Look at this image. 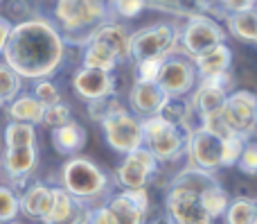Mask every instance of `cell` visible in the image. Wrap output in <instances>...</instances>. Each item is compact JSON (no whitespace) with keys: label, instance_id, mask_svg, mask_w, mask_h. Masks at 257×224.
<instances>
[{"label":"cell","instance_id":"42","mask_svg":"<svg viewBox=\"0 0 257 224\" xmlns=\"http://www.w3.org/2000/svg\"><path fill=\"white\" fill-rule=\"evenodd\" d=\"M88 217H90V208H88V204L79 202V204H77V208L72 211V215L68 217V220H63L61 224H88Z\"/></svg>","mask_w":257,"mask_h":224},{"label":"cell","instance_id":"35","mask_svg":"<svg viewBox=\"0 0 257 224\" xmlns=\"http://www.w3.org/2000/svg\"><path fill=\"white\" fill-rule=\"evenodd\" d=\"M32 93H34V98L39 100L43 107H52V104L61 102V93H59V89L50 80H39Z\"/></svg>","mask_w":257,"mask_h":224},{"label":"cell","instance_id":"11","mask_svg":"<svg viewBox=\"0 0 257 224\" xmlns=\"http://www.w3.org/2000/svg\"><path fill=\"white\" fill-rule=\"evenodd\" d=\"M187 161H190V166L205 172H214L223 168V138L199 125L196 129L190 131Z\"/></svg>","mask_w":257,"mask_h":224},{"label":"cell","instance_id":"10","mask_svg":"<svg viewBox=\"0 0 257 224\" xmlns=\"http://www.w3.org/2000/svg\"><path fill=\"white\" fill-rule=\"evenodd\" d=\"M165 208H167V217L174 224H214L201 204V193L185 188V186L169 184Z\"/></svg>","mask_w":257,"mask_h":224},{"label":"cell","instance_id":"1","mask_svg":"<svg viewBox=\"0 0 257 224\" xmlns=\"http://www.w3.org/2000/svg\"><path fill=\"white\" fill-rule=\"evenodd\" d=\"M5 63L18 77L48 80L66 57V41L59 27L43 16H32L14 25L5 48Z\"/></svg>","mask_w":257,"mask_h":224},{"label":"cell","instance_id":"32","mask_svg":"<svg viewBox=\"0 0 257 224\" xmlns=\"http://www.w3.org/2000/svg\"><path fill=\"white\" fill-rule=\"evenodd\" d=\"M124 107V104L117 100V95H108V98H102V100H95V102H88V113L93 120H97L99 125H102L104 120H106L111 113L120 111V109Z\"/></svg>","mask_w":257,"mask_h":224},{"label":"cell","instance_id":"24","mask_svg":"<svg viewBox=\"0 0 257 224\" xmlns=\"http://www.w3.org/2000/svg\"><path fill=\"white\" fill-rule=\"evenodd\" d=\"M84 68H93V70H102V72H113L117 68V57L106 48V45L90 41L84 50Z\"/></svg>","mask_w":257,"mask_h":224},{"label":"cell","instance_id":"30","mask_svg":"<svg viewBox=\"0 0 257 224\" xmlns=\"http://www.w3.org/2000/svg\"><path fill=\"white\" fill-rule=\"evenodd\" d=\"M23 89V80L7 66L0 63V107H9L18 98Z\"/></svg>","mask_w":257,"mask_h":224},{"label":"cell","instance_id":"36","mask_svg":"<svg viewBox=\"0 0 257 224\" xmlns=\"http://www.w3.org/2000/svg\"><path fill=\"white\" fill-rule=\"evenodd\" d=\"M244 145H246V138H241V136H228V138H223V168L237 166L241 152H244Z\"/></svg>","mask_w":257,"mask_h":224},{"label":"cell","instance_id":"4","mask_svg":"<svg viewBox=\"0 0 257 224\" xmlns=\"http://www.w3.org/2000/svg\"><path fill=\"white\" fill-rule=\"evenodd\" d=\"M190 131L163 120L160 116L142 118V147H147L156 157V161L174 163L187 154Z\"/></svg>","mask_w":257,"mask_h":224},{"label":"cell","instance_id":"34","mask_svg":"<svg viewBox=\"0 0 257 224\" xmlns=\"http://www.w3.org/2000/svg\"><path fill=\"white\" fill-rule=\"evenodd\" d=\"M147 7V0H108V14L120 18H133Z\"/></svg>","mask_w":257,"mask_h":224},{"label":"cell","instance_id":"19","mask_svg":"<svg viewBox=\"0 0 257 224\" xmlns=\"http://www.w3.org/2000/svg\"><path fill=\"white\" fill-rule=\"evenodd\" d=\"M192 63H194V68H196L199 80L223 75V72H228L232 66V50L228 48V43L214 45V48H210L208 52H203V54L192 59Z\"/></svg>","mask_w":257,"mask_h":224},{"label":"cell","instance_id":"39","mask_svg":"<svg viewBox=\"0 0 257 224\" xmlns=\"http://www.w3.org/2000/svg\"><path fill=\"white\" fill-rule=\"evenodd\" d=\"M217 7L221 9L226 16L230 14H239V12H248V9H255L257 0H214Z\"/></svg>","mask_w":257,"mask_h":224},{"label":"cell","instance_id":"5","mask_svg":"<svg viewBox=\"0 0 257 224\" xmlns=\"http://www.w3.org/2000/svg\"><path fill=\"white\" fill-rule=\"evenodd\" d=\"M178 48V27L174 23H156L131 34L133 61H165Z\"/></svg>","mask_w":257,"mask_h":224},{"label":"cell","instance_id":"47","mask_svg":"<svg viewBox=\"0 0 257 224\" xmlns=\"http://www.w3.org/2000/svg\"><path fill=\"white\" fill-rule=\"evenodd\" d=\"M192 3H196V0H192Z\"/></svg>","mask_w":257,"mask_h":224},{"label":"cell","instance_id":"28","mask_svg":"<svg viewBox=\"0 0 257 224\" xmlns=\"http://www.w3.org/2000/svg\"><path fill=\"white\" fill-rule=\"evenodd\" d=\"M5 145H7V150L36 147V129H34V125H25V122H9V125L5 127Z\"/></svg>","mask_w":257,"mask_h":224},{"label":"cell","instance_id":"40","mask_svg":"<svg viewBox=\"0 0 257 224\" xmlns=\"http://www.w3.org/2000/svg\"><path fill=\"white\" fill-rule=\"evenodd\" d=\"M88 224H117V222L108 206H97V208H90Z\"/></svg>","mask_w":257,"mask_h":224},{"label":"cell","instance_id":"3","mask_svg":"<svg viewBox=\"0 0 257 224\" xmlns=\"http://www.w3.org/2000/svg\"><path fill=\"white\" fill-rule=\"evenodd\" d=\"M61 188L75 199L88 204L104 197L111 188L108 175L90 159L70 157L61 168Z\"/></svg>","mask_w":257,"mask_h":224},{"label":"cell","instance_id":"45","mask_svg":"<svg viewBox=\"0 0 257 224\" xmlns=\"http://www.w3.org/2000/svg\"><path fill=\"white\" fill-rule=\"evenodd\" d=\"M255 14H257V5H255Z\"/></svg>","mask_w":257,"mask_h":224},{"label":"cell","instance_id":"14","mask_svg":"<svg viewBox=\"0 0 257 224\" xmlns=\"http://www.w3.org/2000/svg\"><path fill=\"white\" fill-rule=\"evenodd\" d=\"M115 77L113 72H102V70H93V68H84L72 75V89L86 102H95V100L108 98V95H115Z\"/></svg>","mask_w":257,"mask_h":224},{"label":"cell","instance_id":"22","mask_svg":"<svg viewBox=\"0 0 257 224\" xmlns=\"http://www.w3.org/2000/svg\"><path fill=\"white\" fill-rule=\"evenodd\" d=\"M226 27H228V34H230L232 39L241 41V43L257 45V14H255V9L226 16Z\"/></svg>","mask_w":257,"mask_h":224},{"label":"cell","instance_id":"16","mask_svg":"<svg viewBox=\"0 0 257 224\" xmlns=\"http://www.w3.org/2000/svg\"><path fill=\"white\" fill-rule=\"evenodd\" d=\"M165 100H167V95L163 93V89L158 84H147V82H136L131 86V93H128L131 109L136 111V116L140 120L142 118L158 116Z\"/></svg>","mask_w":257,"mask_h":224},{"label":"cell","instance_id":"23","mask_svg":"<svg viewBox=\"0 0 257 224\" xmlns=\"http://www.w3.org/2000/svg\"><path fill=\"white\" fill-rule=\"evenodd\" d=\"M43 111H45V107L34 95H18L7 107L12 122H25V125H39V122H43Z\"/></svg>","mask_w":257,"mask_h":224},{"label":"cell","instance_id":"31","mask_svg":"<svg viewBox=\"0 0 257 224\" xmlns=\"http://www.w3.org/2000/svg\"><path fill=\"white\" fill-rule=\"evenodd\" d=\"M21 213L18 195L7 186H0V224H12Z\"/></svg>","mask_w":257,"mask_h":224},{"label":"cell","instance_id":"17","mask_svg":"<svg viewBox=\"0 0 257 224\" xmlns=\"http://www.w3.org/2000/svg\"><path fill=\"white\" fill-rule=\"evenodd\" d=\"M90 41H97V43L106 45L113 54L117 57V61H126L131 59V32L126 30L122 23L115 21H106L93 32Z\"/></svg>","mask_w":257,"mask_h":224},{"label":"cell","instance_id":"37","mask_svg":"<svg viewBox=\"0 0 257 224\" xmlns=\"http://www.w3.org/2000/svg\"><path fill=\"white\" fill-rule=\"evenodd\" d=\"M237 168H239V172H244L248 177L257 175V143L255 140H246L244 152H241L239 161H237Z\"/></svg>","mask_w":257,"mask_h":224},{"label":"cell","instance_id":"9","mask_svg":"<svg viewBox=\"0 0 257 224\" xmlns=\"http://www.w3.org/2000/svg\"><path fill=\"white\" fill-rule=\"evenodd\" d=\"M102 129L108 147L124 154V157L142 147V120L133 116L131 111H126L124 107L120 111L111 113L102 122Z\"/></svg>","mask_w":257,"mask_h":224},{"label":"cell","instance_id":"20","mask_svg":"<svg viewBox=\"0 0 257 224\" xmlns=\"http://www.w3.org/2000/svg\"><path fill=\"white\" fill-rule=\"evenodd\" d=\"M21 202V213H25L32 220H45L50 206H52V188L41 181H34L25 188V193L18 197Z\"/></svg>","mask_w":257,"mask_h":224},{"label":"cell","instance_id":"7","mask_svg":"<svg viewBox=\"0 0 257 224\" xmlns=\"http://www.w3.org/2000/svg\"><path fill=\"white\" fill-rule=\"evenodd\" d=\"M232 89H235V77H232L230 70L223 72V75L199 80L196 89L192 91V95H190L199 125L210 120V118L221 116L223 102H226V98L232 93Z\"/></svg>","mask_w":257,"mask_h":224},{"label":"cell","instance_id":"2","mask_svg":"<svg viewBox=\"0 0 257 224\" xmlns=\"http://www.w3.org/2000/svg\"><path fill=\"white\" fill-rule=\"evenodd\" d=\"M108 5L93 0H57L54 5V25L59 27L63 41L90 43V36L102 23L108 21Z\"/></svg>","mask_w":257,"mask_h":224},{"label":"cell","instance_id":"8","mask_svg":"<svg viewBox=\"0 0 257 224\" xmlns=\"http://www.w3.org/2000/svg\"><path fill=\"white\" fill-rule=\"evenodd\" d=\"M221 122L235 136L248 140L257 131V95L253 91H232L221 109Z\"/></svg>","mask_w":257,"mask_h":224},{"label":"cell","instance_id":"48","mask_svg":"<svg viewBox=\"0 0 257 224\" xmlns=\"http://www.w3.org/2000/svg\"><path fill=\"white\" fill-rule=\"evenodd\" d=\"M0 3H3V0H0Z\"/></svg>","mask_w":257,"mask_h":224},{"label":"cell","instance_id":"12","mask_svg":"<svg viewBox=\"0 0 257 224\" xmlns=\"http://www.w3.org/2000/svg\"><path fill=\"white\" fill-rule=\"evenodd\" d=\"M199 84V75L190 57L172 54L163 61L158 75V86L165 95H192Z\"/></svg>","mask_w":257,"mask_h":224},{"label":"cell","instance_id":"43","mask_svg":"<svg viewBox=\"0 0 257 224\" xmlns=\"http://www.w3.org/2000/svg\"><path fill=\"white\" fill-rule=\"evenodd\" d=\"M12 30H14L12 23H9L5 16H0V54H3L5 48H7V41H9V36H12Z\"/></svg>","mask_w":257,"mask_h":224},{"label":"cell","instance_id":"25","mask_svg":"<svg viewBox=\"0 0 257 224\" xmlns=\"http://www.w3.org/2000/svg\"><path fill=\"white\" fill-rule=\"evenodd\" d=\"M106 206L111 208V213H113V217H115L117 224H145L147 222V213L140 211L124 193L113 195V197L108 199Z\"/></svg>","mask_w":257,"mask_h":224},{"label":"cell","instance_id":"44","mask_svg":"<svg viewBox=\"0 0 257 224\" xmlns=\"http://www.w3.org/2000/svg\"><path fill=\"white\" fill-rule=\"evenodd\" d=\"M151 224H174L172 220H169V217L167 215H160V217H156V220L154 222H151Z\"/></svg>","mask_w":257,"mask_h":224},{"label":"cell","instance_id":"38","mask_svg":"<svg viewBox=\"0 0 257 224\" xmlns=\"http://www.w3.org/2000/svg\"><path fill=\"white\" fill-rule=\"evenodd\" d=\"M160 66H163V61H136V82L158 84Z\"/></svg>","mask_w":257,"mask_h":224},{"label":"cell","instance_id":"33","mask_svg":"<svg viewBox=\"0 0 257 224\" xmlns=\"http://www.w3.org/2000/svg\"><path fill=\"white\" fill-rule=\"evenodd\" d=\"M72 122V113H70V107L63 102L59 104H52V107H45L43 111V125L52 127V129H59V127L68 125Z\"/></svg>","mask_w":257,"mask_h":224},{"label":"cell","instance_id":"21","mask_svg":"<svg viewBox=\"0 0 257 224\" xmlns=\"http://www.w3.org/2000/svg\"><path fill=\"white\" fill-rule=\"evenodd\" d=\"M52 145L59 154L72 157L86 145V129L75 120L59 127V129H52Z\"/></svg>","mask_w":257,"mask_h":224},{"label":"cell","instance_id":"18","mask_svg":"<svg viewBox=\"0 0 257 224\" xmlns=\"http://www.w3.org/2000/svg\"><path fill=\"white\" fill-rule=\"evenodd\" d=\"M158 116L185 131H192L199 127V120H196V113H194V107H192L190 95H167V100H165Z\"/></svg>","mask_w":257,"mask_h":224},{"label":"cell","instance_id":"27","mask_svg":"<svg viewBox=\"0 0 257 224\" xmlns=\"http://www.w3.org/2000/svg\"><path fill=\"white\" fill-rule=\"evenodd\" d=\"M223 217H226V224H253L257 220V199L250 197L230 199Z\"/></svg>","mask_w":257,"mask_h":224},{"label":"cell","instance_id":"29","mask_svg":"<svg viewBox=\"0 0 257 224\" xmlns=\"http://www.w3.org/2000/svg\"><path fill=\"white\" fill-rule=\"evenodd\" d=\"M201 204H203L205 213H208L212 220H217V217H223L228 204H230V197H228V193L223 190V186L217 181V184L210 186L205 193H201Z\"/></svg>","mask_w":257,"mask_h":224},{"label":"cell","instance_id":"6","mask_svg":"<svg viewBox=\"0 0 257 224\" xmlns=\"http://www.w3.org/2000/svg\"><path fill=\"white\" fill-rule=\"evenodd\" d=\"M221 43H226V30L205 14H190L183 27L178 30V45L190 59Z\"/></svg>","mask_w":257,"mask_h":224},{"label":"cell","instance_id":"13","mask_svg":"<svg viewBox=\"0 0 257 224\" xmlns=\"http://www.w3.org/2000/svg\"><path fill=\"white\" fill-rule=\"evenodd\" d=\"M156 172H158L156 157L147 147H140L124 157V161L120 163V168L115 172V179L124 190H138V188H147L149 179Z\"/></svg>","mask_w":257,"mask_h":224},{"label":"cell","instance_id":"26","mask_svg":"<svg viewBox=\"0 0 257 224\" xmlns=\"http://www.w3.org/2000/svg\"><path fill=\"white\" fill-rule=\"evenodd\" d=\"M77 204H79V199L68 195L63 188H52V206H50L43 224H61L63 220H68L72 215Z\"/></svg>","mask_w":257,"mask_h":224},{"label":"cell","instance_id":"41","mask_svg":"<svg viewBox=\"0 0 257 224\" xmlns=\"http://www.w3.org/2000/svg\"><path fill=\"white\" fill-rule=\"evenodd\" d=\"M122 193L126 195L128 199H131L133 204H136L140 211L149 213V193H147V188H138V190H122Z\"/></svg>","mask_w":257,"mask_h":224},{"label":"cell","instance_id":"15","mask_svg":"<svg viewBox=\"0 0 257 224\" xmlns=\"http://www.w3.org/2000/svg\"><path fill=\"white\" fill-rule=\"evenodd\" d=\"M36 166H39V150L36 147H14V150L5 147L3 168L12 184L25 186V181L32 177Z\"/></svg>","mask_w":257,"mask_h":224},{"label":"cell","instance_id":"46","mask_svg":"<svg viewBox=\"0 0 257 224\" xmlns=\"http://www.w3.org/2000/svg\"><path fill=\"white\" fill-rule=\"evenodd\" d=\"M253 224H257V220H255V222H253Z\"/></svg>","mask_w":257,"mask_h":224}]
</instances>
